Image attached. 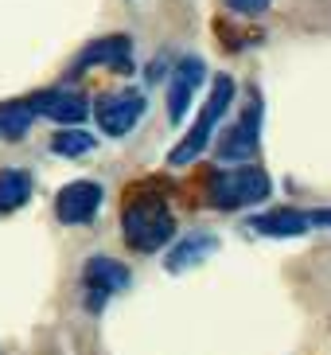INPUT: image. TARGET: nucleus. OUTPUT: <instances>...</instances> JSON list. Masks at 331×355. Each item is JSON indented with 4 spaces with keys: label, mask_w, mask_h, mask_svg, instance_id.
<instances>
[{
    "label": "nucleus",
    "mask_w": 331,
    "mask_h": 355,
    "mask_svg": "<svg viewBox=\"0 0 331 355\" xmlns=\"http://www.w3.org/2000/svg\"><path fill=\"white\" fill-rule=\"evenodd\" d=\"M121 230H125V242L141 254H156L160 246L172 242L176 234V215L160 196L152 191H136L133 199H125V211H121Z\"/></svg>",
    "instance_id": "1"
},
{
    "label": "nucleus",
    "mask_w": 331,
    "mask_h": 355,
    "mask_svg": "<svg viewBox=\"0 0 331 355\" xmlns=\"http://www.w3.org/2000/svg\"><path fill=\"white\" fill-rule=\"evenodd\" d=\"M207 199L218 211H238V207H253L261 199H269V176L261 168H226V172H211L207 176Z\"/></svg>",
    "instance_id": "2"
},
{
    "label": "nucleus",
    "mask_w": 331,
    "mask_h": 355,
    "mask_svg": "<svg viewBox=\"0 0 331 355\" xmlns=\"http://www.w3.org/2000/svg\"><path fill=\"white\" fill-rule=\"evenodd\" d=\"M230 102H234V78H230V74H218L215 86H211V98L203 102V110H199V117H195V125H191V133H187L184 141L172 148V157H168V160H172L176 168L191 164V160H195L199 153L211 145V137H215L222 114L230 110Z\"/></svg>",
    "instance_id": "3"
},
{
    "label": "nucleus",
    "mask_w": 331,
    "mask_h": 355,
    "mask_svg": "<svg viewBox=\"0 0 331 355\" xmlns=\"http://www.w3.org/2000/svg\"><path fill=\"white\" fill-rule=\"evenodd\" d=\"M93 117H98L102 133L125 137L141 117H145V94H141V90H114V94H102L98 105H93Z\"/></svg>",
    "instance_id": "4"
},
{
    "label": "nucleus",
    "mask_w": 331,
    "mask_h": 355,
    "mask_svg": "<svg viewBox=\"0 0 331 355\" xmlns=\"http://www.w3.org/2000/svg\"><path fill=\"white\" fill-rule=\"evenodd\" d=\"M258 137H261V98L253 94L246 105V114L218 137V160H230V164H242L258 153Z\"/></svg>",
    "instance_id": "5"
},
{
    "label": "nucleus",
    "mask_w": 331,
    "mask_h": 355,
    "mask_svg": "<svg viewBox=\"0 0 331 355\" xmlns=\"http://www.w3.org/2000/svg\"><path fill=\"white\" fill-rule=\"evenodd\" d=\"M82 285H86V304H90L93 313L102 309L114 293H121L125 285H129V270H125L117 258H105V254H98V258H86L82 266Z\"/></svg>",
    "instance_id": "6"
},
{
    "label": "nucleus",
    "mask_w": 331,
    "mask_h": 355,
    "mask_svg": "<svg viewBox=\"0 0 331 355\" xmlns=\"http://www.w3.org/2000/svg\"><path fill=\"white\" fill-rule=\"evenodd\" d=\"M24 102L31 105V114L35 117H47V121H55V125H82L86 114H90V105H86L82 94H74V90H39V94L24 98Z\"/></svg>",
    "instance_id": "7"
},
{
    "label": "nucleus",
    "mask_w": 331,
    "mask_h": 355,
    "mask_svg": "<svg viewBox=\"0 0 331 355\" xmlns=\"http://www.w3.org/2000/svg\"><path fill=\"white\" fill-rule=\"evenodd\" d=\"M98 207H102V184H93V180H74V184H66V188L55 196V215H59V223H66V227L90 223L93 215H98Z\"/></svg>",
    "instance_id": "8"
},
{
    "label": "nucleus",
    "mask_w": 331,
    "mask_h": 355,
    "mask_svg": "<svg viewBox=\"0 0 331 355\" xmlns=\"http://www.w3.org/2000/svg\"><path fill=\"white\" fill-rule=\"evenodd\" d=\"M90 67H109L117 74H129L133 71V43L129 35H102L82 47V55L74 59V74L90 71Z\"/></svg>",
    "instance_id": "9"
},
{
    "label": "nucleus",
    "mask_w": 331,
    "mask_h": 355,
    "mask_svg": "<svg viewBox=\"0 0 331 355\" xmlns=\"http://www.w3.org/2000/svg\"><path fill=\"white\" fill-rule=\"evenodd\" d=\"M207 78V63L191 55V59H179L176 71H172V83H168V117L172 121H184V114L191 110V98L199 94V86Z\"/></svg>",
    "instance_id": "10"
},
{
    "label": "nucleus",
    "mask_w": 331,
    "mask_h": 355,
    "mask_svg": "<svg viewBox=\"0 0 331 355\" xmlns=\"http://www.w3.org/2000/svg\"><path fill=\"white\" fill-rule=\"evenodd\" d=\"M308 227H312L308 211H296V207L265 211V215H258V219H249V230L269 234V239H296V234H304Z\"/></svg>",
    "instance_id": "11"
},
{
    "label": "nucleus",
    "mask_w": 331,
    "mask_h": 355,
    "mask_svg": "<svg viewBox=\"0 0 331 355\" xmlns=\"http://www.w3.org/2000/svg\"><path fill=\"white\" fill-rule=\"evenodd\" d=\"M215 250H218V239L211 234V230H199V234L184 239L176 250L168 254V273H187L191 266H203Z\"/></svg>",
    "instance_id": "12"
},
{
    "label": "nucleus",
    "mask_w": 331,
    "mask_h": 355,
    "mask_svg": "<svg viewBox=\"0 0 331 355\" xmlns=\"http://www.w3.org/2000/svg\"><path fill=\"white\" fill-rule=\"evenodd\" d=\"M31 199V176L24 168H0V215L20 211Z\"/></svg>",
    "instance_id": "13"
},
{
    "label": "nucleus",
    "mask_w": 331,
    "mask_h": 355,
    "mask_svg": "<svg viewBox=\"0 0 331 355\" xmlns=\"http://www.w3.org/2000/svg\"><path fill=\"white\" fill-rule=\"evenodd\" d=\"M31 121H35V114H31L28 102H4L0 105V133L8 137V141H20L31 129Z\"/></svg>",
    "instance_id": "14"
},
{
    "label": "nucleus",
    "mask_w": 331,
    "mask_h": 355,
    "mask_svg": "<svg viewBox=\"0 0 331 355\" xmlns=\"http://www.w3.org/2000/svg\"><path fill=\"white\" fill-rule=\"evenodd\" d=\"M93 145H98V141H93V133H86V129H59V133L51 137V153H59V157H86Z\"/></svg>",
    "instance_id": "15"
},
{
    "label": "nucleus",
    "mask_w": 331,
    "mask_h": 355,
    "mask_svg": "<svg viewBox=\"0 0 331 355\" xmlns=\"http://www.w3.org/2000/svg\"><path fill=\"white\" fill-rule=\"evenodd\" d=\"M269 4H273V0H226V8L238 12V16H261Z\"/></svg>",
    "instance_id": "16"
},
{
    "label": "nucleus",
    "mask_w": 331,
    "mask_h": 355,
    "mask_svg": "<svg viewBox=\"0 0 331 355\" xmlns=\"http://www.w3.org/2000/svg\"><path fill=\"white\" fill-rule=\"evenodd\" d=\"M308 223H316V227H331V207H320V211H308Z\"/></svg>",
    "instance_id": "17"
}]
</instances>
